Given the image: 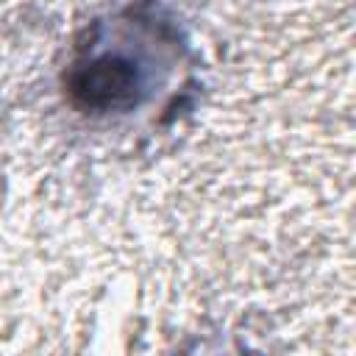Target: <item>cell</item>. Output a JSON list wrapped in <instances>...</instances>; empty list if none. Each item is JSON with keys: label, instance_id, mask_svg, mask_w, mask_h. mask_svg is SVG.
<instances>
[{"label": "cell", "instance_id": "obj_1", "mask_svg": "<svg viewBox=\"0 0 356 356\" xmlns=\"http://www.w3.org/2000/svg\"><path fill=\"white\" fill-rule=\"evenodd\" d=\"M70 95L89 111H122L136 106L142 92L139 67L120 53H100L78 61L70 72Z\"/></svg>", "mask_w": 356, "mask_h": 356}]
</instances>
